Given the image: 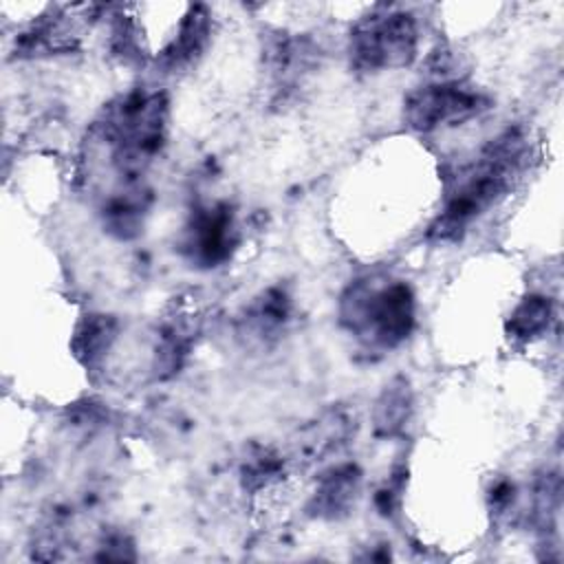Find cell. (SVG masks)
<instances>
[{
  "instance_id": "1",
  "label": "cell",
  "mask_w": 564,
  "mask_h": 564,
  "mask_svg": "<svg viewBox=\"0 0 564 564\" xmlns=\"http://www.w3.org/2000/svg\"><path fill=\"white\" fill-rule=\"evenodd\" d=\"M527 152V139L518 128H507L491 139L478 159L463 167L454 189L445 198V207L430 227L436 240H456L480 218L513 183Z\"/></svg>"
},
{
  "instance_id": "2",
  "label": "cell",
  "mask_w": 564,
  "mask_h": 564,
  "mask_svg": "<svg viewBox=\"0 0 564 564\" xmlns=\"http://www.w3.org/2000/svg\"><path fill=\"white\" fill-rule=\"evenodd\" d=\"M341 324L377 348L399 346L414 326V295L401 280H357L341 295Z\"/></svg>"
},
{
  "instance_id": "3",
  "label": "cell",
  "mask_w": 564,
  "mask_h": 564,
  "mask_svg": "<svg viewBox=\"0 0 564 564\" xmlns=\"http://www.w3.org/2000/svg\"><path fill=\"white\" fill-rule=\"evenodd\" d=\"M165 95L145 90H132L108 108L101 123L104 139L112 148L115 167L128 181L141 176L159 154L165 132Z\"/></svg>"
},
{
  "instance_id": "4",
  "label": "cell",
  "mask_w": 564,
  "mask_h": 564,
  "mask_svg": "<svg viewBox=\"0 0 564 564\" xmlns=\"http://www.w3.org/2000/svg\"><path fill=\"white\" fill-rule=\"evenodd\" d=\"M419 31L410 13L388 11L361 20L350 33V59L359 70L408 66L416 55Z\"/></svg>"
},
{
  "instance_id": "5",
  "label": "cell",
  "mask_w": 564,
  "mask_h": 564,
  "mask_svg": "<svg viewBox=\"0 0 564 564\" xmlns=\"http://www.w3.org/2000/svg\"><path fill=\"white\" fill-rule=\"evenodd\" d=\"M487 108L489 99L482 93L460 82H441L412 90L403 106V119L410 128L430 132L438 126L467 121Z\"/></svg>"
},
{
  "instance_id": "6",
  "label": "cell",
  "mask_w": 564,
  "mask_h": 564,
  "mask_svg": "<svg viewBox=\"0 0 564 564\" xmlns=\"http://www.w3.org/2000/svg\"><path fill=\"white\" fill-rule=\"evenodd\" d=\"M236 247V225L229 205L200 207L192 214L183 234V249L192 262L216 267L225 262Z\"/></svg>"
},
{
  "instance_id": "7",
  "label": "cell",
  "mask_w": 564,
  "mask_h": 564,
  "mask_svg": "<svg viewBox=\"0 0 564 564\" xmlns=\"http://www.w3.org/2000/svg\"><path fill=\"white\" fill-rule=\"evenodd\" d=\"M359 487H361V471L357 465L344 463V465L330 467L319 476L306 509L311 516L324 518V520L344 518L352 509L359 496Z\"/></svg>"
},
{
  "instance_id": "8",
  "label": "cell",
  "mask_w": 564,
  "mask_h": 564,
  "mask_svg": "<svg viewBox=\"0 0 564 564\" xmlns=\"http://www.w3.org/2000/svg\"><path fill=\"white\" fill-rule=\"evenodd\" d=\"M289 313L291 300L286 291L280 286H271L264 293H260L240 317V335L247 337L249 341L269 344L278 339V335L284 330Z\"/></svg>"
},
{
  "instance_id": "9",
  "label": "cell",
  "mask_w": 564,
  "mask_h": 564,
  "mask_svg": "<svg viewBox=\"0 0 564 564\" xmlns=\"http://www.w3.org/2000/svg\"><path fill=\"white\" fill-rule=\"evenodd\" d=\"M412 414V390L410 383L399 377L390 381L372 410V425L377 436L399 434Z\"/></svg>"
},
{
  "instance_id": "10",
  "label": "cell",
  "mask_w": 564,
  "mask_h": 564,
  "mask_svg": "<svg viewBox=\"0 0 564 564\" xmlns=\"http://www.w3.org/2000/svg\"><path fill=\"white\" fill-rule=\"evenodd\" d=\"M148 194L143 189H126L112 194L104 205V225L119 238H132L143 227Z\"/></svg>"
},
{
  "instance_id": "11",
  "label": "cell",
  "mask_w": 564,
  "mask_h": 564,
  "mask_svg": "<svg viewBox=\"0 0 564 564\" xmlns=\"http://www.w3.org/2000/svg\"><path fill=\"white\" fill-rule=\"evenodd\" d=\"M117 337V322L110 315H88L75 330V355L93 366L97 364L112 346Z\"/></svg>"
},
{
  "instance_id": "12",
  "label": "cell",
  "mask_w": 564,
  "mask_h": 564,
  "mask_svg": "<svg viewBox=\"0 0 564 564\" xmlns=\"http://www.w3.org/2000/svg\"><path fill=\"white\" fill-rule=\"evenodd\" d=\"M189 346H192V328L185 326L183 322L167 324L161 330V339L156 346V361H154L156 377H172L174 372H178V368L183 366L189 352Z\"/></svg>"
},
{
  "instance_id": "13",
  "label": "cell",
  "mask_w": 564,
  "mask_h": 564,
  "mask_svg": "<svg viewBox=\"0 0 564 564\" xmlns=\"http://www.w3.org/2000/svg\"><path fill=\"white\" fill-rule=\"evenodd\" d=\"M553 317V304L544 295H529L524 297L509 317V333L518 339H531L544 333Z\"/></svg>"
},
{
  "instance_id": "14",
  "label": "cell",
  "mask_w": 564,
  "mask_h": 564,
  "mask_svg": "<svg viewBox=\"0 0 564 564\" xmlns=\"http://www.w3.org/2000/svg\"><path fill=\"white\" fill-rule=\"evenodd\" d=\"M93 557L110 562V560H134L137 555H134V546H132L130 538L123 535V533L112 531V533L101 538V542L97 546V553Z\"/></svg>"
}]
</instances>
